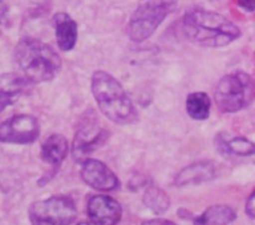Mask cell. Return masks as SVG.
I'll return each instance as SVG.
<instances>
[{"mask_svg": "<svg viewBox=\"0 0 255 225\" xmlns=\"http://www.w3.org/2000/svg\"><path fill=\"white\" fill-rule=\"evenodd\" d=\"M177 0H142L127 24V35L134 42L151 37L174 9Z\"/></svg>", "mask_w": 255, "mask_h": 225, "instance_id": "4", "label": "cell"}, {"mask_svg": "<svg viewBox=\"0 0 255 225\" xmlns=\"http://www.w3.org/2000/svg\"><path fill=\"white\" fill-rule=\"evenodd\" d=\"M141 225H176L173 222L167 221V219H149V221H144Z\"/></svg>", "mask_w": 255, "mask_h": 225, "instance_id": "21", "label": "cell"}, {"mask_svg": "<svg viewBox=\"0 0 255 225\" xmlns=\"http://www.w3.org/2000/svg\"><path fill=\"white\" fill-rule=\"evenodd\" d=\"M87 216L92 225H117L121 221V204L112 197L94 196L87 203Z\"/></svg>", "mask_w": 255, "mask_h": 225, "instance_id": "10", "label": "cell"}, {"mask_svg": "<svg viewBox=\"0 0 255 225\" xmlns=\"http://www.w3.org/2000/svg\"><path fill=\"white\" fill-rule=\"evenodd\" d=\"M17 67L29 82H50L60 74L61 57L50 45L34 39L24 37L14 50Z\"/></svg>", "mask_w": 255, "mask_h": 225, "instance_id": "2", "label": "cell"}, {"mask_svg": "<svg viewBox=\"0 0 255 225\" xmlns=\"http://www.w3.org/2000/svg\"><path fill=\"white\" fill-rule=\"evenodd\" d=\"M0 82V112L4 111L7 106L15 104L24 92L27 81L25 77L16 75H5Z\"/></svg>", "mask_w": 255, "mask_h": 225, "instance_id": "14", "label": "cell"}, {"mask_svg": "<svg viewBox=\"0 0 255 225\" xmlns=\"http://www.w3.org/2000/svg\"><path fill=\"white\" fill-rule=\"evenodd\" d=\"M91 92L100 111L117 124H129L137 121V112L131 99L119 80L106 71L94 72Z\"/></svg>", "mask_w": 255, "mask_h": 225, "instance_id": "3", "label": "cell"}, {"mask_svg": "<svg viewBox=\"0 0 255 225\" xmlns=\"http://www.w3.org/2000/svg\"><path fill=\"white\" fill-rule=\"evenodd\" d=\"M77 225H92V224H89V223H85V222H82V223H79Z\"/></svg>", "mask_w": 255, "mask_h": 225, "instance_id": "23", "label": "cell"}, {"mask_svg": "<svg viewBox=\"0 0 255 225\" xmlns=\"http://www.w3.org/2000/svg\"><path fill=\"white\" fill-rule=\"evenodd\" d=\"M237 218L234 209L224 204H217L207 208L199 217L194 218V225H228Z\"/></svg>", "mask_w": 255, "mask_h": 225, "instance_id": "16", "label": "cell"}, {"mask_svg": "<svg viewBox=\"0 0 255 225\" xmlns=\"http://www.w3.org/2000/svg\"><path fill=\"white\" fill-rule=\"evenodd\" d=\"M237 4L247 12L255 11V0H237Z\"/></svg>", "mask_w": 255, "mask_h": 225, "instance_id": "20", "label": "cell"}, {"mask_svg": "<svg viewBox=\"0 0 255 225\" xmlns=\"http://www.w3.org/2000/svg\"><path fill=\"white\" fill-rule=\"evenodd\" d=\"M143 203L154 214H163L169 208V198L166 192L153 186L148 187L144 192Z\"/></svg>", "mask_w": 255, "mask_h": 225, "instance_id": "18", "label": "cell"}, {"mask_svg": "<svg viewBox=\"0 0 255 225\" xmlns=\"http://www.w3.org/2000/svg\"><path fill=\"white\" fill-rule=\"evenodd\" d=\"M69 153V142L62 134H51L41 146V158L56 171Z\"/></svg>", "mask_w": 255, "mask_h": 225, "instance_id": "13", "label": "cell"}, {"mask_svg": "<svg viewBox=\"0 0 255 225\" xmlns=\"http://www.w3.org/2000/svg\"><path fill=\"white\" fill-rule=\"evenodd\" d=\"M81 178L91 188L100 192L116 191L120 179L104 162L87 158L81 163Z\"/></svg>", "mask_w": 255, "mask_h": 225, "instance_id": "9", "label": "cell"}, {"mask_svg": "<svg viewBox=\"0 0 255 225\" xmlns=\"http://www.w3.org/2000/svg\"><path fill=\"white\" fill-rule=\"evenodd\" d=\"M212 102L206 92H192L187 96L186 111L196 121H206L211 114Z\"/></svg>", "mask_w": 255, "mask_h": 225, "instance_id": "17", "label": "cell"}, {"mask_svg": "<svg viewBox=\"0 0 255 225\" xmlns=\"http://www.w3.org/2000/svg\"><path fill=\"white\" fill-rule=\"evenodd\" d=\"M182 27L189 41L203 47H224L242 35L241 29L228 17L202 7L187 10Z\"/></svg>", "mask_w": 255, "mask_h": 225, "instance_id": "1", "label": "cell"}, {"mask_svg": "<svg viewBox=\"0 0 255 225\" xmlns=\"http://www.w3.org/2000/svg\"><path fill=\"white\" fill-rule=\"evenodd\" d=\"M39 136L40 123L31 114H15L0 124V142L2 143L30 144Z\"/></svg>", "mask_w": 255, "mask_h": 225, "instance_id": "8", "label": "cell"}, {"mask_svg": "<svg viewBox=\"0 0 255 225\" xmlns=\"http://www.w3.org/2000/svg\"><path fill=\"white\" fill-rule=\"evenodd\" d=\"M109 138V133L99 124V121L94 114L85 116L80 123L72 141L71 153L72 158L77 163H82L89 158L95 149L100 148Z\"/></svg>", "mask_w": 255, "mask_h": 225, "instance_id": "7", "label": "cell"}, {"mask_svg": "<svg viewBox=\"0 0 255 225\" xmlns=\"http://www.w3.org/2000/svg\"><path fill=\"white\" fill-rule=\"evenodd\" d=\"M217 168L212 162H196L184 167L174 178V186L184 187L201 184L216 178Z\"/></svg>", "mask_w": 255, "mask_h": 225, "instance_id": "11", "label": "cell"}, {"mask_svg": "<svg viewBox=\"0 0 255 225\" xmlns=\"http://www.w3.org/2000/svg\"><path fill=\"white\" fill-rule=\"evenodd\" d=\"M6 12H7L6 2H5V0H0V20L4 19Z\"/></svg>", "mask_w": 255, "mask_h": 225, "instance_id": "22", "label": "cell"}, {"mask_svg": "<svg viewBox=\"0 0 255 225\" xmlns=\"http://www.w3.org/2000/svg\"><path fill=\"white\" fill-rule=\"evenodd\" d=\"M253 96V81L243 71L232 72L222 77L214 91V101L223 113L241 111L248 106Z\"/></svg>", "mask_w": 255, "mask_h": 225, "instance_id": "5", "label": "cell"}, {"mask_svg": "<svg viewBox=\"0 0 255 225\" xmlns=\"http://www.w3.org/2000/svg\"><path fill=\"white\" fill-rule=\"evenodd\" d=\"M76 217V204L66 196H55L35 202L29 209L32 225H70Z\"/></svg>", "mask_w": 255, "mask_h": 225, "instance_id": "6", "label": "cell"}, {"mask_svg": "<svg viewBox=\"0 0 255 225\" xmlns=\"http://www.w3.org/2000/svg\"><path fill=\"white\" fill-rule=\"evenodd\" d=\"M55 36H56L57 46L61 51H71L76 46L79 29L77 24L69 14L61 11L55 14L54 20Z\"/></svg>", "mask_w": 255, "mask_h": 225, "instance_id": "12", "label": "cell"}, {"mask_svg": "<svg viewBox=\"0 0 255 225\" xmlns=\"http://www.w3.org/2000/svg\"><path fill=\"white\" fill-rule=\"evenodd\" d=\"M246 213L249 218L255 219V191L251 194L246 204Z\"/></svg>", "mask_w": 255, "mask_h": 225, "instance_id": "19", "label": "cell"}, {"mask_svg": "<svg viewBox=\"0 0 255 225\" xmlns=\"http://www.w3.org/2000/svg\"><path fill=\"white\" fill-rule=\"evenodd\" d=\"M217 148L224 156L249 157L255 156V143L244 137H232L228 138L226 134L221 133L216 139Z\"/></svg>", "mask_w": 255, "mask_h": 225, "instance_id": "15", "label": "cell"}]
</instances>
